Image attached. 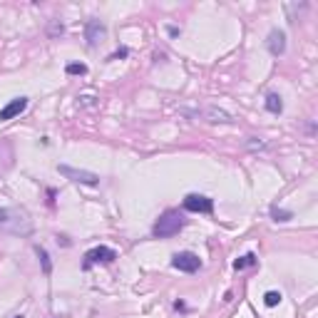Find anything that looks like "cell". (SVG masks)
<instances>
[{"instance_id": "obj_1", "label": "cell", "mask_w": 318, "mask_h": 318, "mask_svg": "<svg viewBox=\"0 0 318 318\" xmlns=\"http://www.w3.org/2000/svg\"><path fill=\"white\" fill-rule=\"evenodd\" d=\"M0 229L18 234V236H28L33 231V221H30L28 212H23L18 207H5V209H0Z\"/></svg>"}, {"instance_id": "obj_2", "label": "cell", "mask_w": 318, "mask_h": 318, "mask_svg": "<svg viewBox=\"0 0 318 318\" xmlns=\"http://www.w3.org/2000/svg\"><path fill=\"white\" fill-rule=\"evenodd\" d=\"M182 229H184V216H182L177 209H169V212H164L162 216H159V221L154 224L152 234H154L157 239H169V236L179 234Z\"/></svg>"}, {"instance_id": "obj_3", "label": "cell", "mask_w": 318, "mask_h": 318, "mask_svg": "<svg viewBox=\"0 0 318 318\" xmlns=\"http://www.w3.org/2000/svg\"><path fill=\"white\" fill-rule=\"evenodd\" d=\"M179 112L182 114H187V117H202V119H207V122H224V124H231L234 122V117L226 112V109H221V107H202V109H187V107H179Z\"/></svg>"}, {"instance_id": "obj_4", "label": "cell", "mask_w": 318, "mask_h": 318, "mask_svg": "<svg viewBox=\"0 0 318 318\" xmlns=\"http://www.w3.org/2000/svg\"><path fill=\"white\" fill-rule=\"evenodd\" d=\"M57 172H60L62 177H67V179L77 182V184H87V187L100 184V174L87 172V169H75V167H67V164H57Z\"/></svg>"}, {"instance_id": "obj_5", "label": "cell", "mask_w": 318, "mask_h": 318, "mask_svg": "<svg viewBox=\"0 0 318 318\" xmlns=\"http://www.w3.org/2000/svg\"><path fill=\"white\" fill-rule=\"evenodd\" d=\"M172 266H174L177 271L194 273V271H199L202 259H199L197 254H192V251H182V254H174V256H172Z\"/></svg>"}, {"instance_id": "obj_6", "label": "cell", "mask_w": 318, "mask_h": 318, "mask_svg": "<svg viewBox=\"0 0 318 318\" xmlns=\"http://www.w3.org/2000/svg\"><path fill=\"white\" fill-rule=\"evenodd\" d=\"M184 209L192 214H212L214 212V199L204 197V194H189L184 199Z\"/></svg>"}, {"instance_id": "obj_7", "label": "cell", "mask_w": 318, "mask_h": 318, "mask_svg": "<svg viewBox=\"0 0 318 318\" xmlns=\"http://www.w3.org/2000/svg\"><path fill=\"white\" fill-rule=\"evenodd\" d=\"M117 259V251L109 246H95L85 254V268H90L92 264H112Z\"/></svg>"}, {"instance_id": "obj_8", "label": "cell", "mask_w": 318, "mask_h": 318, "mask_svg": "<svg viewBox=\"0 0 318 318\" xmlns=\"http://www.w3.org/2000/svg\"><path fill=\"white\" fill-rule=\"evenodd\" d=\"M28 107V97H18L13 102H8L3 109H0V122H8V119H15L18 114H23Z\"/></svg>"}, {"instance_id": "obj_9", "label": "cell", "mask_w": 318, "mask_h": 318, "mask_svg": "<svg viewBox=\"0 0 318 318\" xmlns=\"http://www.w3.org/2000/svg\"><path fill=\"white\" fill-rule=\"evenodd\" d=\"M266 48H268V53H271L273 57L283 55V53H286V35H283L281 30H271V33H268V40H266Z\"/></svg>"}, {"instance_id": "obj_10", "label": "cell", "mask_w": 318, "mask_h": 318, "mask_svg": "<svg viewBox=\"0 0 318 318\" xmlns=\"http://www.w3.org/2000/svg\"><path fill=\"white\" fill-rule=\"evenodd\" d=\"M105 35H107V28H105L100 20H90V23H87V28H85L87 45H92V48H95V45H97V43H100Z\"/></svg>"}, {"instance_id": "obj_11", "label": "cell", "mask_w": 318, "mask_h": 318, "mask_svg": "<svg viewBox=\"0 0 318 318\" xmlns=\"http://www.w3.org/2000/svg\"><path fill=\"white\" fill-rule=\"evenodd\" d=\"M266 109H268V112H273V114H281V109H283V102H281V97H278L276 92L266 95Z\"/></svg>"}, {"instance_id": "obj_12", "label": "cell", "mask_w": 318, "mask_h": 318, "mask_svg": "<svg viewBox=\"0 0 318 318\" xmlns=\"http://www.w3.org/2000/svg\"><path fill=\"white\" fill-rule=\"evenodd\" d=\"M35 254H38V259H40V264H43V273H45V276H48V273H53V264H50L48 251H45L43 246H38V249H35Z\"/></svg>"}, {"instance_id": "obj_13", "label": "cell", "mask_w": 318, "mask_h": 318, "mask_svg": "<svg viewBox=\"0 0 318 318\" xmlns=\"http://www.w3.org/2000/svg\"><path fill=\"white\" fill-rule=\"evenodd\" d=\"M256 264H259V259H256L254 254H246V256H241V259L234 261V268L241 271V268H249V266H256Z\"/></svg>"}, {"instance_id": "obj_14", "label": "cell", "mask_w": 318, "mask_h": 318, "mask_svg": "<svg viewBox=\"0 0 318 318\" xmlns=\"http://www.w3.org/2000/svg\"><path fill=\"white\" fill-rule=\"evenodd\" d=\"M65 72H67V75H85V72H87V65H85V62H70V65L65 67Z\"/></svg>"}, {"instance_id": "obj_15", "label": "cell", "mask_w": 318, "mask_h": 318, "mask_svg": "<svg viewBox=\"0 0 318 318\" xmlns=\"http://www.w3.org/2000/svg\"><path fill=\"white\" fill-rule=\"evenodd\" d=\"M264 303H266L268 308L278 306V303H281V293H278V291H266V296H264Z\"/></svg>"}, {"instance_id": "obj_16", "label": "cell", "mask_w": 318, "mask_h": 318, "mask_svg": "<svg viewBox=\"0 0 318 318\" xmlns=\"http://www.w3.org/2000/svg\"><path fill=\"white\" fill-rule=\"evenodd\" d=\"M271 216H273L276 221H288V219H291V212H283V209L273 207V209H271Z\"/></svg>"}, {"instance_id": "obj_17", "label": "cell", "mask_w": 318, "mask_h": 318, "mask_svg": "<svg viewBox=\"0 0 318 318\" xmlns=\"http://www.w3.org/2000/svg\"><path fill=\"white\" fill-rule=\"evenodd\" d=\"M62 33H65L62 23H60V20H53V23H50V35H62Z\"/></svg>"}, {"instance_id": "obj_18", "label": "cell", "mask_w": 318, "mask_h": 318, "mask_svg": "<svg viewBox=\"0 0 318 318\" xmlns=\"http://www.w3.org/2000/svg\"><path fill=\"white\" fill-rule=\"evenodd\" d=\"M18 318H23V316H18Z\"/></svg>"}]
</instances>
